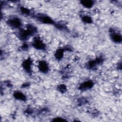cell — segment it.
<instances>
[{
  "label": "cell",
  "mask_w": 122,
  "mask_h": 122,
  "mask_svg": "<svg viewBox=\"0 0 122 122\" xmlns=\"http://www.w3.org/2000/svg\"><path fill=\"white\" fill-rule=\"evenodd\" d=\"M53 121H55V122H63V121H65V120L63 119L62 118H55V119L53 120Z\"/></svg>",
  "instance_id": "12"
},
{
  "label": "cell",
  "mask_w": 122,
  "mask_h": 122,
  "mask_svg": "<svg viewBox=\"0 0 122 122\" xmlns=\"http://www.w3.org/2000/svg\"><path fill=\"white\" fill-rule=\"evenodd\" d=\"M39 68L40 70L43 72H46L48 71V66L44 61H41L39 62Z\"/></svg>",
  "instance_id": "4"
},
{
  "label": "cell",
  "mask_w": 122,
  "mask_h": 122,
  "mask_svg": "<svg viewBox=\"0 0 122 122\" xmlns=\"http://www.w3.org/2000/svg\"><path fill=\"white\" fill-rule=\"evenodd\" d=\"M14 96L16 99L22 101L25 100L26 99V97L25 96V95L23 93L19 92H15L14 94Z\"/></svg>",
  "instance_id": "6"
},
{
  "label": "cell",
  "mask_w": 122,
  "mask_h": 122,
  "mask_svg": "<svg viewBox=\"0 0 122 122\" xmlns=\"http://www.w3.org/2000/svg\"><path fill=\"white\" fill-rule=\"evenodd\" d=\"M60 90H61V91H63V89L64 90H65V87L64 85H61V86H60Z\"/></svg>",
  "instance_id": "13"
},
{
  "label": "cell",
  "mask_w": 122,
  "mask_h": 122,
  "mask_svg": "<svg viewBox=\"0 0 122 122\" xmlns=\"http://www.w3.org/2000/svg\"><path fill=\"white\" fill-rule=\"evenodd\" d=\"M30 65H31V61L30 60H27L23 62V66L24 69L26 70V71H30Z\"/></svg>",
  "instance_id": "7"
},
{
  "label": "cell",
  "mask_w": 122,
  "mask_h": 122,
  "mask_svg": "<svg viewBox=\"0 0 122 122\" xmlns=\"http://www.w3.org/2000/svg\"><path fill=\"white\" fill-rule=\"evenodd\" d=\"M33 46L37 49H44L45 48V45L43 42L38 39H35L34 40Z\"/></svg>",
  "instance_id": "2"
},
{
  "label": "cell",
  "mask_w": 122,
  "mask_h": 122,
  "mask_svg": "<svg viewBox=\"0 0 122 122\" xmlns=\"http://www.w3.org/2000/svg\"><path fill=\"white\" fill-rule=\"evenodd\" d=\"M63 51L62 49L59 50L56 53V54H55L56 57L58 59H60L62 58L63 56Z\"/></svg>",
  "instance_id": "10"
},
{
  "label": "cell",
  "mask_w": 122,
  "mask_h": 122,
  "mask_svg": "<svg viewBox=\"0 0 122 122\" xmlns=\"http://www.w3.org/2000/svg\"><path fill=\"white\" fill-rule=\"evenodd\" d=\"M81 4L86 8H91L93 5V2L90 0H84L81 1Z\"/></svg>",
  "instance_id": "8"
},
{
  "label": "cell",
  "mask_w": 122,
  "mask_h": 122,
  "mask_svg": "<svg viewBox=\"0 0 122 122\" xmlns=\"http://www.w3.org/2000/svg\"><path fill=\"white\" fill-rule=\"evenodd\" d=\"M93 85V83L92 81H85L80 85V88L81 90L84 91V90H86L91 88L92 87Z\"/></svg>",
  "instance_id": "3"
},
{
  "label": "cell",
  "mask_w": 122,
  "mask_h": 122,
  "mask_svg": "<svg viewBox=\"0 0 122 122\" xmlns=\"http://www.w3.org/2000/svg\"><path fill=\"white\" fill-rule=\"evenodd\" d=\"M111 37L112 40L116 42H119L122 41L121 36L117 33H112L111 34Z\"/></svg>",
  "instance_id": "5"
},
{
  "label": "cell",
  "mask_w": 122,
  "mask_h": 122,
  "mask_svg": "<svg viewBox=\"0 0 122 122\" xmlns=\"http://www.w3.org/2000/svg\"><path fill=\"white\" fill-rule=\"evenodd\" d=\"M8 24L11 27L17 28L19 27L21 25V22L19 19L13 18L10 19L8 21Z\"/></svg>",
  "instance_id": "1"
},
{
  "label": "cell",
  "mask_w": 122,
  "mask_h": 122,
  "mask_svg": "<svg viewBox=\"0 0 122 122\" xmlns=\"http://www.w3.org/2000/svg\"><path fill=\"white\" fill-rule=\"evenodd\" d=\"M83 20L86 23H91L92 22V19L88 16H85L83 18Z\"/></svg>",
  "instance_id": "11"
},
{
  "label": "cell",
  "mask_w": 122,
  "mask_h": 122,
  "mask_svg": "<svg viewBox=\"0 0 122 122\" xmlns=\"http://www.w3.org/2000/svg\"><path fill=\"white\" fill-rule=\"evenodd\" d=\"M41 21L44 22V23H52L53 22L52 20H51V19L50 18H49L48 17H46V16H44V17H42L40 18Z\"/></svg>",
  "instance_id": "9"
}]
</instances>
